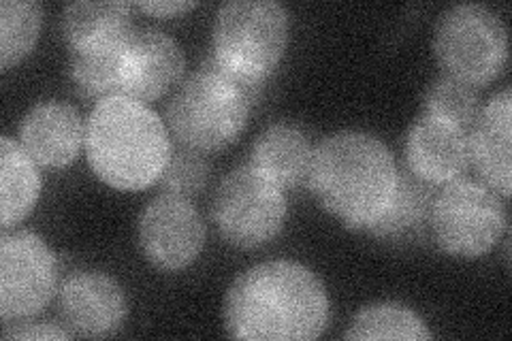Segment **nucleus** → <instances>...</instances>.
I'll use <instances>...</instances> for the list:
<instances>
[{"label":"nucleus","mask_w":512,"mask_h":341,"mask_svg":"<svg viewBox=\"0 0 512 341\" xmlns=\"http://www.w3.org/2000/svg\"><path fill=\"white\" fill-rule=\"evenodd\" d=\"M137 7L150 15H156V18H171V15L195 9L197 3L195 0H190V3L188 0H146V3H137Z\"/></svg>","instance_id":"25"},{"label":"nucleus","mask_w":512,"mask_h":341,"mask_svg":"<svg viewBox=\"0 0 512 341\" xmlns=\"http://www.w3.org/2000/svg\"><path fill=\"white\" fill-rule=\"evenodd\" d=\"M408 173L429 186L455 182L470 165L468 133L442 120L421 116L406 137Z\"/></svg>","instance_id":"13"},{"label":"nucleus","mask_w":512,"mask_h":341,"mask_svg":"<svg viewBox=\"0 0 512 341\" xmlns=\"http://www.w3.org/2000/svg\"><path fill=\"white\" fill-rule=\"evenodd\" d=\"M71 73L92 99L128 96L146 103L163 96L182 77L184 52L167 32L141 26L101 50L75 54Z\"/></svg>","instance_id":"4"},{"label":"nucleus","mask_w":512,"mask_h":341,"mask_svg":"<svg viewBox=\"0 0 512 341\" xmlns=\"http://www.w3.org/2000/svg\"><path fill=\"white\" fill-rule=\"evenodd\" d=\"M434 52L446 75L472 86H485L506 67V24L483 5H455L440 15Z\"/></svg>","instance_id":"7"},{"label":"nucleus","mask_w":512,"mask_h":341,"mask_svg":"<svg viewBox=\"0 0 512 341\" xmlns=\"http://www.w3.org/2000/svg\"><path fill=\"white\" fill-rule=\"evenodd\" d=\"M5 339H69V331L60 329L58 324L50 322H24V324H7L3 331Z\"/></svg>","instance_id":"24"},{"label":"nucleus","mask_w":512,"mask_h":341,"mask_svg":"<svg viewBox=\"0 0 512 341\" xmlns=\"http://www.w3.org/2000/svg\"><path fill=\"white\" fill-rule=\"evenodd\" d=\"M431 203H434V192L429 184L416 180L412 173L399 175L393 199L367 231L378 239H402L414 235L429 220Z\"/></svg>","instance_id":"19"},{"label":"nucleus","mask_w":512,"mask_h":341,"mask_svg":"<svg viewBox=\"0 0 512 341\" xmlns=\"http://www.w3.org/2000/svg\"><path fill=\"white\" fill-rule=\"evenodd\" d=\"M346 339H404L427 341L431 331L410 307L399 303L367 305L355 318L344 335Z\"/></svg>","instance_id":"20"},{"label":"nucleus","mask_w":512,"mask_h":341,"mask_svg":"<svg viewBox=\"0 0 512 341\" xmlns=\"http://www.w3.org/2000/svg\"><path fill=\"white\" fill-rule=\"evenodd\" d=\"M480 111H483V105H480L476 86L466 84V81L455 79L451 75H442L440 79H436L427 88L423 99V116L453 124L468 135L476 124Z\"/></svg>","instance_id":"22"},{"label":"nucleus","mask_w":512,"mask_h":341,"mask_svg":"<svg viewBox=\"0 0 512 341\" xmlns=\"http://www.w3.org/2000/svg\"><path fill=\"white\" fill-rule=\"evenodd\" d=\"M207 177H210V162H207L203 152L182 145L178 150H171L165 173L160 180H163L167 192L188 199L205 188Z\"/></svg>","instance_id":"23"},{"label":"nucleus","mask_w":512,"mask_h":341,"mask_svg":"<svg viewBox=\"0 0 512 341\" xmlns=\"http://www.w3.org/2000/svg\"><path fill=\"white\" fill-rule=\"evenodd\" d=\"M58 284V263L47 243L30 231L0 239V318L37 316L52 301Z\"/></svg>","instance_id":"10"},{"label":"nucleus","mask_w":512,"mask_h":341,"mask_svg":"<svg viewBox=\"0 0 512 341\" xmlns=\"http://www.w3.org/2000/svg\"><path fill=\"white\" fill-rule=\"evenodd\" d=\"M41 194V175L37 162L11 137L0 139V222L7 233L22 222Z\"/></svg>","instance_id":"18"},{"label":"nucleus","mask_w":512,"mask_h":341,"mask_svg":"<svg viewBox=\"0 0 512 341\" xmlns=\"http://www.w3.org/2000/svg\"><path fill=\"white\" fill-rule=\"evenodd\" d=\"M86 152L99 180L116 190L135 192L163 177L171 141L163 120L146 103L107 96L88 118Z\"/></svg>","instance_id":"3"},{"label":"nucleus","mask_w":512,"mask_h":341,"mask_svg":"<svg viewBox=\"0 0 512 341\" xmlns=\"http://www.w3.org/2000/svg\"><path fill=\"white\" fill-rule=\"evenodd\" d=\"M431 231L438 246L459 258L487 254L506 231V209L487 184L455 180L431 203Z\"/></svg>","instance_id":"8"},{"label":"nucleus","mask_w":512,"mask_h":341,"mask_svg":"<svg viewBox=\"0 0 512 341\" xmlns=\"http://www.w3.org/2000/svg\"><path fill=\"white\" fill-rule=\"evenodd\" d=\"M131 5L124 0H79L62 11V35L73 52L101 50L131 30Z\"/></svg>","instance_id":"16"},{"label":"nucleus","mask_w":512,"mask_h":341,"mask_svg":"<svg viewBox=\"0 0 512 341\" xmlns=\"http://www.w3.org/2000/svg\"><path fill=\"white\" fill-rule=\"evenodd\" d=\"M212 216L218 233L235 248H259L276 239L286 218V199L278 184L250 167L231 171L216 188Z\"/></svg>","instance_id":"9"},{"label":"nucleus","mask_w":512,"mask_h":341,"mask_svg":"<svg viewBox=\"0 0 512 341\" xmlns=\"http://www.w3.org/2000/svg\"><path fill=\"white\" fill-rule=\"evenodd\" d=\"M60 312L69 329L82 337L116 333L128 314L122 286L99 271L75 273L60 288Z\"/></svg>","instance_id":"12"},{"label":"nucleus","mask_w":512,"mask_h":341,"mask_svg":"<svg viewBox=\"0 0 512 341\" xmlns=\"http://www.w3.org/2000/svg\"><path fill=\"white\" fill-rule=\"evenodd\" d=\"M288 43V13L276 0H231L214 24V58L231 73L263 81Z\"/></svg>","instance_id":"6"},{"label":"nucleus","mask_w":512,"mask_h":341,"mask_svg":"<svg viewBox=\"0 0 512 341\" xmlns=\"http://www.w3.org/2000/svg\"><path fill=\"white\" fill-rule=\"evenodd\" d=\"M139 241L154 267L178 271L197 261L205 243V224L186 197L167 192L143 209Z\"/></svg>","instance_id":"11"},{"label":"nucleus","mask_w":512,"mask_h":341,"mask_svg":"<svg viewBox=\"0 0 512 341\" xmlns=\"http://www.w3.org/2000/svg\"><path fill=\"white\" fill-rule=\"evenodd\" d=\"M43 24V7L35 0L0 3V67L11 69L35 47Z\"/></svg>","instance_id":"21"},{"label":"nucleus","mask_w":512,"mask_h":341,"mask_svg":"<svg viewBox=\"0 0 512 341\" xmlns=\"http://www.w3.org/2000/svg\"><path fill=\"white\" fill-rule=\"evenodd\" d=\"M261 81L224 69L216 58L184 79L167 105V120L182 145L199 152L227 148L246 128Z\"/></svg>","instance_id":"5"},{"label":"nucleus","mask_w":512,"mask_h":341,"mask_svg":"<svg viewBox=\"0 0 512 341\" xmlns=\"http://www.w3.org/2000/svg\"><path fill=\"white\" fill-rule=\"evenodd\" d=\"M20 139L22 148L37 165L67 167L82 152L86 139L84 120L69 103L45 101L26 113Z\"/></svg>","instance_id":"15"},{"label":"nucleus","mask_w":512,"mask_h":341,"mask_svg":"<svg viewBox=\"0 0 512 341\" xmlns=\"http://www.w3.org/2000/svg\"><path fill=\"white\" fill-rule=\"evenodd\" d=\"M329 318L323 282L293 261H269L246 269L224 301L229 333L248 341L316 339L327 329Z\"/></svg>","instance_id":"1"},{"label":"nucleus","mask_w":512,"mask_h":341,"mask_svg":"<svg viewBox=\"0 0 512 341\" xmlns=\"http://www.w3.org/2000/svg\"><path fill=\"white\" fill-rule=\"evenodd\" d=\"M312 152L299 128L276 124L254 141L252 167L280 188H297L310 173Z\"/></svg>","instance_id":"17"},{"label":"nucleus","mask_w":512,"mask_h":341,"mask_svg":"<svg viewBox=\"0 0 512 341\" xmlns=\"http://www.w3.org/2000/svg\"><path fill=\"white\" fill-rule=\"evenodd\" d=\"M310 188L329 214L348 229H370L397 188L393 154L378 137L342 131L316 145L310 162Z\"/></svg>","instance_id":"2"},{"label":"nucleus","mask_w":512,"mask_h":341,"mask_svg":"<svg viewBox=\"0 0 512 341\" xmlns=\"http://www.w3.org/2000/svg\"><path fill=\"white\" fill-rule=\"evenodd\" d=\"M470 162L483 182L508 199L512 188V92L504 88L483 107L468 135Z\"/></svg>","instance_id":"14"}]
</instances>
